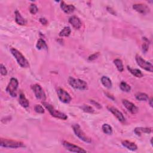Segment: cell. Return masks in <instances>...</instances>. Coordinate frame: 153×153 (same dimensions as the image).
<instances>
[{
    "label": "cell",
    "mask_w": 153,
    "mask_h": 153,
    "mask_svg": "<svg viewBox=\"0 0 153 153\" xmlns=\"http://www.w3.org/2000/svg\"><path fill=\"white\" fill-rule=\"evenodd\" d=\"M10 51L13 56L15 57L18 64L22 68H28L29 67V64L25 57L17 49L14 48H11Z\"/></svg>",
    "instance_id": "obj_1"
},
{
    "label": "cell",
    "mask_w": 153,
    "mask_h": 153,
    "mask_svg": "<svg viewBox=\"0 0 153 153\" xmlns=\"http://www.w3.org/2000/svg\"><path fill=\"white\" fill-rule=\"evenodd\" d=\"M43 105L48 110V111L53 117L64 120H66L68 119V117L65 114L57 111L51 104L46 102H43Z\"/></svg>",
    "instance_id": "obj_2"
},
{
    "label": "cell",
    "mask_w": 153,
    "mask_h": 153,
    "mask_svg": "<svg viewBox=\"0 0 153 153\" xmlns=\"http://www.w3.org/2000/svg\"><path fill=\"white\" fill-rule=\"evenodd\" d=\"M0 146L1 147L9 148H18L25 147L24 144L22 142L3 138H1L0 140Z\"/></svg>",
    "instance_id": "obj_3"
},
{
    "label": "cell",
    "mask_w": 153,
    "mask_h": 153,
    "mask_svg": "<svg viewBox=\"0 0 153 153\" xmlns=\"http://www.w3.org/2000/svg\"><path fill=\"white\" fill-rule=\"evenodd\" d=\"M68 83L71 87L75 89L80 90H85L88 89L87 84L84 80L80 79H76L70 76L68 79Z\"/></svg>",
    "instance_id": "obj_4"
},
{
    "label": "cell",
    "mask_w": 153,
    "mask_h": 153,
    "mask_svg": "<svg viewBox=\"0 0 153 153\" xmlns=\"http://www.w3.org/2000/svg\"><path fill=\"white\" fill-rule=\"evenodd\" d=\"M72 129L76 136L78 137L81 140L87 143L92 142L91 138L86 135V134L83 132V130L82 129L81 127L79 124H73Z\"/></svg>",
    "instance_id": "obj_5"
},
{
    "label": "cell",
    "mask_w": 153,
    "mask_h": 153,
    "mask_svg": "<svg viewBox=\"0 0 153 153\" xmlns=\"http://www.w3.org/2000/svg\"><path fill=\"white\" fill-rule=\"evenodd\" d=\"M18 86V80L15 78H11L6 88V91L12 97H16L17 96V90Z\"/></svg>",
    "instance_id": "obj_6"
},
{
    "label": "cell",
    "mask_w": 153,
    "mask_h": 153,
    "mask_svg": "<svg viewBox=\"0 0 153 153\" xmlns=\"http://www.w3.org/2000/svg\"><path fill=\"white\" fill-rule=\"evenodd\" d=\"M135 59H136V61H137V64L142 69L147 71H149L150 72H152L153 71V66L152 65L146 61L145 60H144L142 57L137 54L136 56V57H135Z\"/></svg>",
    "instance_id": "obj_7"
},
{
    "label": "cell",
    "mask_w": 153,
    "mask_h": 153,
    "mask_svg": "<svg viewBox=\"0 0 153 153\" xmlns=\"http://www.w3.org/2000/svg\"><path fill=\"white\" fill-rule=\"evenodd\" d=\"M32 89L36 99L43 101L46 100V94L40 85L35 84L32 86Z\"/></svg>",
    "instance_id": "obj_8"
},
{
    "label": "cell",
    "mask_w": 153,
    "mask_h": 153,
    "mask_svg": "<svg viewBox=\"0 0 153 153\" xmlns=\"http://www.w3.org/2000/svg\"><path fill=\"white\" fill-rule=\"evenodd\" d=\"M57 96H58V98L61 100V101L65 104H68L72 100V98L71 97L70 94L67 92H66L65 90H64L63 89L59 88L58 89H57Z\"/></svg>",
    "instance_id": "obj_9"
},
{
    "label": "cell",
    "mask_w": 153,
    "mask_h": 153,
    "mask_svg": "<svg viewBox=\"0 0 153 153\" xmlns=\"http://www.w3.org/2000/svg\"><path fill=\"white\" fill-rule=\"evenodd\" d=\"M63 146L67 150L72 152H77V153H83V152H87L86 150H84L83 148L74 145L69 142L67 141H63L62 142Z\"/></svg>",
    "instance_id": "obj_10"
},
{
    "label": "cell",
    "mask_w": 153,
    "mask_h": 153,
    "mask_svg": "<svg viewBox=\"0 0 153 153\" xmlns=\"http://www.w3.org/2000/svg\"><path fill=\"white\" fill-rule=\"evenodd\" d=\"M122 102H123V104L124 106V107L130 113H132L133 114H135L138 113V112L139 111V108L135 104H133V103L129 101L128 100L123 99L122 101Z\"/></svg>",
    "instance_id": "obj_11"
},
{
    "label": "cell",
    "mask_w": 153,
    "mask_h": 153,
    "mask_svg": "<svg viewBox=\"0 0 153 153\" xmlns=\"http://www.w3.org/2000/svg\"><path fill=\"white\" fill-rule=\"evenodd\" d=\"M107 108L120 122L123 123L125 122L126 119L124 116H123V114L117 108L114 107H108Z\"/></svg>",
    "instance_id": "obj_12"
},
{
    "label": "cell",
    "mask_w": 153,
    "mask_h": 153,
    "mask_svg": "<svg viewBox=\"0 0 153 153\" xmlns=\"http://www.w3.org/2000/svg\"><path fill=\"white\" fill-rule=\"evenodd\" d=\"M133 9L142 14H147L150 11L149 8L144 4H133Z\"/></svg>",
    "instance_id": "obj_13"
},
{
    "label": "cell",
    "mask_w": 153,
    "mask_h": 153,
    "mask_svg": "<svg viewBox=\"0 0 153 153\" xmlns=\"http://www.w3.org/2000/svg\"><path fill=\"white\" fill-rule=\"evenodd\" d=\"M69 22L74 28L76 29H80L82 26V22L80 19L75 16H73L69 19Z\"/></svg>",
    "instance_id": "obj_14"
},
{
    "label": "cell",
    "mask_w": 153,
    "mask_h": 153,
    "mask_svg": "<svg viewBox=\"0 0 153 153\" xmlns=\"http://www.w3.org/2000/svg\"><path fill=\"white\" fill-rule=\"evenodd\" d=\"M61 8L66 14H71L75 10V7L73 5H67L64 1L61 2Z\"/></svg>",
    "instance_id": "obj_15"
},
{
    "label": "cell",
    "mask_w": 153,
    "mask_h": 153,
    "mask_svg": "<svg viewBox=\"0 0 153 153\" xmlns=\"http://www.w3.org/2000/svg\"><path fill=\"white\" fill-rule=\"evenodd\" d=\"M14 13H15V21L18 25H25L26 24V21L22 16L20 12H19L18 10H16Z\"/></svg>",
    "instance_id": "obj_16"
},
{
    "label": "cell",
    "mask_w": 153,
    "mask_h": 153,
    "mask_svg": "<svg viewBox=\"0 0 153 153\" xmlns=\"http://www.w3.org/2000/svg\"><path fill=\"white\" fill-rule=\"evenodd\" d=\"M152 132L151 128H148V127H137L134 130V132L135 133V134L138 136H141L142 134L143 133H151Z\"/></svg>",
    "instance_id": "obj_17"
},
{
    "label": "cell",
    "mask_w": 153,
    "mask_h": 153,
    "mask_svg": "<svg viewBox=\"0 0 153 153\" xmlns=\"http://www.w3.org/2000/svg\"><path fill=\"white\" fill-rule=\"evenodd\" d=\"M19 103L24 108H28L29 106V101L26 99L25 94L23 93H21L19 95Z\"/></svg>",
    "instance_id": "obj_18"
},
{
    "label": "cell",
    "mask_w": 153,
    "mask_h": 153,
    "mask_svg": "<svg viewBox=\"0 0 153 153\" xmlns=\"http://www.w3.org/2000/svg\"><path fill=\"white\" fill-rule=\"evenodd\" d=\"M122 145L123 147H126L130 151H136L138 149L137 145L133 142H132L129 141H124L122 142Z\"/></svg>",
    "instance_id": "obj_19"
},
{
    "label": "cell",
    "mask_w": 153,
    "mask_h": 153,
    "mask_svg": "<svg viewBox=\"0 0 153 153\" xmlns=\"http://www.w3.org/2000/svg\"><path fill=\"white\" fill-rule=\"evenodd\" d=\"M36 47L38 50H48V46L46 41L43 39H42V38H40V39L38 40Z\"/></svg>",
    "instance_id": "obj_20"
},
{
    "label": "cell",
    "mask_w": 153,
    "mask_h": 153,
    "mask_svg": "<svg viewBox=\"0 0 153 153\" xmlns=\"http://www.w3.org/2000/svg\"><path fill=\"white\" fill-rule=\"evenodd\" d=\"M127 68L133 75L136 76V77H137V78H142L144 76V74H142V72L138 69H133L129 66H127Z\"/></svg>",
    "instance_id": "obj_21"
},
{
    "label": "cell",
    "mask_w": 153,
    "mask_h": 153,
    "mask_svg": "<svg viewBox=\"0 0 153 153\" xmlns=\"http://www.w3.org/2000/svg\"><path fill=\"white\" fill-rule=\"evenodd\" d=\"M101 83L107 89H110L112 87L111 80L107 76H103L101 78Z\"/></svg>",
    "instance_id": "obj_22"
},
{
    "label": "cell",
    "mask_w": 153,
    "mask_h": 153,
    "mask_svg": "<svg viewBox=\"0 0 153 153\" xmlns=\"http://www.w3.org/2000/svg\"><path fill=\"white\" fill-rule=\"evenodd\" d=\"M136 99L139 101H147L149 99L148 94L144 93H138L135 95Z\"/></svg>",
    "instance_id": "obj_23"
},
{
    "label": "cell",
    "mask_w": 153,
    "mask_h": 153,
    "mask_svg": "<svg viewBox=\"0 0 153 153\" xmlns=\"http://www.w3.org/2000/svg\"><path fill=\"white\" fill-rule=\"evenodd\" d=\"M114 64L116 65L117 69L120 72H123L124 71V66L123 62L121 59H116L114 61Z\"/></svg>",
    "instance_id": "obj_24"
},
{
    "label": "cell",
    "mask_w": 153,
    "mask_h": 153,
    "mask_svg": "<svg viewBox=\"0 0 153 153\" xmlns=\"http://www.w3.org/2000/svg\"><path fill=\"white\" fill-rule=\"evenodd\" d=\"M103 132L107 134V135H111L112 133V128L111 126H109L108 124H103L102 127Z\"/></svg>",
    "instance_id": "obj_25"
},
{
    "label": "cell",
    "mask_w": 153,
    "mask_h": 153,
    "mask_svg": "<svg viewBox=\"0 0 153 153\" xmlns=\"http://www.w3.org/2000/svg\"><path fill=\"white\" fill-rule=\"evenodd\" d=\"M71 28L68 26L65 27L59 33L60 36H68L71 34Z\"/></svg>",
    "instance_id": "obj_26"
},
{
    "label": "cell",
    "mask_w": 153,
    "mask_h": 153,
    "mask_svg": "<svg viewBox=\"0 0 153 153\" xmlns=\"http://www.w3.org/2000/svg\"><path fill=\"white\" fill-rule=\"evenodd\" d=\"M120 88L123 92H129L131 90L130 86L129 84H127L126 82H122L120 83Z\"/></svg>",
    "instance_id": "obj_27"
},
{
    "label": "cell",
    "mask_w": 153,
    "mask_h": 153,
    "mask_svg": "<svg viewBox=\"0 0 153 153\" xmlns=\"http://www.w3.org/2000/svg\"><path fill=\"white\" fill-rule=\"evenodd\" d=\"M81 108L84 111V112H89V113H93L94 112V109L89 106V105H83Z\"/></svg>",
    "instance_id": "obj_28"
},
{
    "label": "cell",
    "mask_w": 153,
    "mask_h": 153,
    "mask_svg": "<svg viewBox=\"0 0 153 153\" xmlns=\"http://www.w3.org/2000/svg\"><path fill=\"white\" fill-rule=\"evenodd\" d=\"M35 111L38 114H44V109L43 107L40 105H35L34 107Z\"/></svg>",
    "instance_id": "obj_29"
},
{
    "label": "cell",
    "mask_w": 153,
    "mask_h": 153,
    "mask_svg": "<svg viewBox=\"0 0 153 153\" xmlns=\"http://www.w3.org/2000/svg\"><path fill=\"white\" fill-rule=\"evenodd\" d=\"M38 11V9L35 4H32L29 7V11L32 14H35Z\"/></svg>",
    "instance_id": "obj_30"
},
{
    "label": "cell",
    "mask_w": 153,
    "mask_h": 153,
    "mask_svg": "<svg viewBox=\"0 0 153 153\" xmlns=\"http://www.w3.org/2000/svg\"><path fill=\"white\" fill-rule=\"evenodd\" d=\"M100 56V53L99 52H97V53H95L92 55H90L89 57V61H94L95 59H97L98 57H99V56Z\"/></svg>",
    "instance_id": "obj_31"
},
{
    "label": "cell",
    "mask_w": 153,
    "mask_h": 153,
    "mask_svg": "<svg viewBox=\"0 0 153 153\" xmlns=\"http://www.w3.org/2000/svg\"><path fill=\"white\" fill-rule=\"evenodd\" d=\"M0 70H1V74L2 75L5 76L7 74V70L3 64H1V66H0Z\"/></svg>",
    "instance_id": "obj_32"
},
{
    "label": "cell",
    "mask_w": 153,
    "mask_h": 153,
    "mask_svg": "<svg viewBox=\"0 0 153 153\" xmlns=\"http://www.w3.org/2000/svg\"><path fill=\"white\" fill-rule=\"evenodd\" d=\"M148 50V44L147 43H144L142 44V50L144 53H146L147 52Z\"/></svg>",
    "instance_id": "obj_33"
},
{
    "label": "cell",
    "mask_w": 153,
    "mask_h": 153,
    "mask_svg": "<svg viewBox=\"0 0 153 153\" xmlns=\"http://www.w3.org/2000/svg\"><path fill=\"white\" fill-rule=\"evenodd\" d=\"M90 102L92 104H93V105H94V106H96L98 108H102V107L101 106V105L99 104V103H98L97 102H96V101H93V100H91L90 101Z\"/></svg>",
    "instance_id": "obj_34"
},
{
    "label": "cell",
    "mask_w": 153,
    "mask_h": 153,
    "mask_svg": "<svg viewBox=\"0 0 153 153\" xmlns=\"http://www.w3.org/2000/svg\"><path fill=\"white\" fill-rule=\"evenodd\" d=\"M40 22L44 25H46L47 24L48 22L47 21V19H45V18H40Z\"/></svg>",
    "instance_id": "obj_35"
},
{
    "label": "cell",
    "mask_w": 153,
    "mask_h": 153,
    "mask_svg": "<svg viewBox=\"0 0 153 153\" xmlns=\"http://www.w3.org/2000/svg\"><path fill=\"white\" fill-rule=\"evenodd\" d=\"M107 10L111 13V14H112V15H116V12H115V11L111 8V7H107Z\"/></svg>",
    "instance_id": "obj_36"
},
{
    "label": "cell",
    "mask_w": 153,
    "mask_h": 153,
    "mask_svg": "<svg viewBox=\"0 0 153 153\" xmlns=\"http://www.w3.org/2000/svg\"><path fill=\"white\" fill-rule=\"evenodd\" d=\"M148 101H149V102L150 106H151V107H152V99L151 98L150 99H148Z\"/></svg>",
    "instance_id": "obj_37"
}]
</instances>
